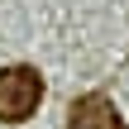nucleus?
Returning <instances> with one entry per match:
<instances>
[{
    "label": "nucleus",
    "mask_w": 129,
    "mask_h": 129,
    "mask_svg": "<svg viewBox=\"0 0 129 129\" xmlns=\"http://www.w3.org/2000/svg\"><path fill=\"white\" fill-rule=\"evenodd\" d=\"M67 129H129V124L105 91H86L67 105Z\"/></svg>",
    "instance_id": "f03ea898"
},
{
    "label": "nucleus",
    "mask_w": 129,
    "mask_h": 129,
    "mask_svg": "<svg viewBox=\"0 0 129 129\" xmlns=\"http://www.w3.org/2000/svg\"><path fill=\"white\" fill-rule=\"evenodd\" d=\"M38 105H43V77H38V67H29V62L0 67V120L5 124H24Z\"/></svg>",
    "instance_id": "f257e3e1"
}]
</instances>
